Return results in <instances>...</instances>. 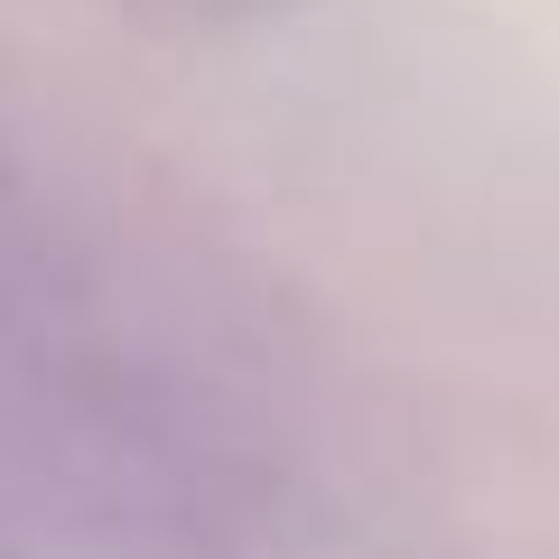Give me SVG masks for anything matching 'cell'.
Instances as JSON below:
<instances>
[]
</instances>
